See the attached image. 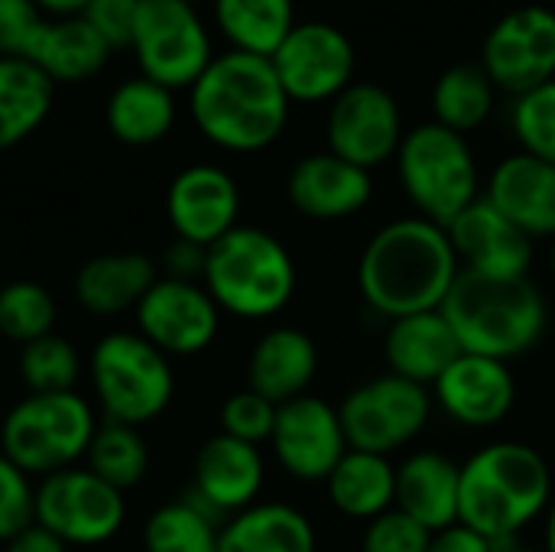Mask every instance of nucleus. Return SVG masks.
Returning a JSON list of instances; mask_svg holds the SVG:
<instances>
[{
    "label": "nucleus",
    "instance_id": "nucleus-47",
    "mask_svg": "<svg viewBox=\"0 0 555 552\" xmlns=\"http://www.w3.org/2000/svg\"><path fill=\"white\" fill-rule=\"evenodd\" d=\"M88 3H91V0H36V7H39L42 13H55L59 20H65V16H81Z\"/></svg>",
    "mask_w": 555,
    "mask_h": 552
},
{
    "label": "nucleus",
    "instance_id": "nucleus-51",
    "mask_svg": "<svg viewBox=\"0 0 555 552\" xmlns=\"http://www.w3.org/2000/svg\"><path fill=\"white\" fill-rule=\"evenodd\" d=\"M189 3H198V0H189Z\"/></svg>",
    "mask_w": 555,
    "mask_h": 552
},
{
    "label": "nucleus",
    "instance_id": "nucleus-15",
    "mask_svg": "<svg viewBox=\"0 0 555 552\" xmlns=\"http://www.w3.org/2000/svg\"><path fill=\"white\" fill-rule=\"evenodd\" d=\"M276 465L302 482L325 485L335 465L348 452V436L338 416V407L315 394H302L276 410V426L270 436Z\"/></svg>",
    "mask_w": 555,
    "mask_h": 552
},
{
    "label": "nucleus",
    "instance_id": "nucleus-33",
    "mask_svg": "<svg viewBox=\"0 0 555 552\" xmlns=\"http://www.w3.org/2000/svg\"><path fill=\"white\" fill-rule=\"evenodd\" d=\"M215 20L231 49L270 59L289 36L296 0H215Z\"/></svg>",
    "mask_w": 555,
    "mask_h": 552
},
{
    "label": "nucleus",
    "instance_id": "nucleus-44",
    "mask_svg": "<svg viewBox=\"0 0 555 552\" xmlns=\"http://www.w3.org/2000/svg\"><path fill=\"white\" fill-rule=\"evenodd\" d=\"M205 247L176 238L166 251H163V277L169 280H189V283H202L205 277Z\"/></svg>",
    "mask_w": 555,
    "mask_h": 552
},
{
    "label": "nucleus",
    "instance_id": "nucleus-22",
    "mask_svg": "<svg viewBox=\"0 0 555 552\" xmlns=\"http://www.w3.org/2000/svg\"><path fill=\"white\" fill-rule=\"evenodd\" d=\"M530 241L555 238V166L524 150L507 153L488 172L481 192Z\"/></svg>",
    "mask_w": 555,
    "mask_h": 552
},
{
    "label": "nucleus",
    "instance_id": "nucleus-37",
    "mask_svg": "<svg viewBox=\"0 0 555 552\" xmlns=\"http://www.w3.org/2000/svg\"><path fill=\"white\" fill-rule=\"evenodd\" d=\"M59 319L55 296L36 280H13L0 286V335L13 345H29L52 335Z\"/></svg>",
    "mask_w": 555,
    "mask_h": 552
},
{
    "label": "nucleus",
    "instance_id": "nucleus-30",
    "mask_svg": "<svg viewBox=\"0 0 555 552\" xmlns=\"http://www.w3.org/2000/svg\"><path fill=\"white\" fill-rule=\"evenodd\" d=\"M498 94V85L478 59H459L449 68H442L433 85V120L468 137L491 120Z\"/></svg>",
    "mask_w": 555,
    "mask_h": 552
},
{
    "label": "nucleus",
    "instance_id": "nucleus-31",
    "mask_svg": "<svg viewBox=\"0 0 555 552\" xmlns=\"http://www.w3.org/2000/svg\"><path fill=\"white\" fill-rule=\"evenodd\" d=\"M55 81L26 59L0 55V150L23 143L52 111Z\"/></svg>",
    "mask_w": 555,
    "mask_h": 552
},
{
    "label": "nucleus",
    "instance_id": "nucleus-34",
    "mask_svg": "<svg viewBox=\"0 0 555 552\" xmlns=\"http://www.w3.org/2000/svg\"><path fill=\"white\" fill-rule=\"evenodd\" d=\"M218 517L192 495L156 508L143 524L146 552H218Z\"/></svg>",
    "mask_w": 555,
    "mask_h": 552
},
{
    "label": "nucleus",
    "instance_id": "nucleus-27",
    "mask_svg": "<svg viewBox=\"0 0 555 552\" xmlns=\"http://www.w3.org/2000/svg\"><path fill=\"white\" fill-rule=\"evenodd\" d=\"M319 537L312 521L283 501H257L228 517L218 534V552H315Z\"/></svg>",
    "mask_w": 555,
    "mask_h": 552
},
{
    "label": "nucleus",
    "instance_id": "nucleus-28",
    "mask_svg": "<svg viewBox=\"0 0 555 552\" xmlns=\"http://www.w3.org/2000/svg\"><path fill=\"white\" fill-rule=\"evenodd\" d=\"M325 491L341 517L371 524L397 508V465L387 455L348 449L328 475Z\"/></svg>",
    "mask_w": 555,
    "mask_h": 552
},
{
    "label": "nucleus",
    "instance_id": "nucleus-2",
    "mask_svg": "<svg viewBox=\"0 0 555 552\" xmlns=\"http://www.w3.org/2000/svg\"><path fill=\"white\" fill-rule=\"evenodd\" d=\"M189 111L208 143L228 153H263L283 137L293 101L270 59L231 49L215 55L189 88Z\"/></svg>",
    "mask_w": 555,
    "mask_h": 552
},
{
    "label": "nucleus",
    "instance_id": "nucleus-11",
    "mask_svg": "<svg viewBox=\"0 0 555 552\" xmlns=\"http://www.w3.org/2000/svg\"><path fill=\"white\" fill-rule=\"evenodd\" d=\"M270 62L293 104H332L358 81L354 39L328 20H299Z\"/></svg>",
    "mask_w": 555,
    "mask_h": 552
},
{
    "label": "nucleus",
    "instance_id": "nucleus-26",
    "mask_svg": "<svg viewBox=\"0 0 555 552\" xmlns=\"http://www.w3.org/2000/svg\"><path fill=\"white\" fill-rule=\"evenodd\" d=\"M462 465L442 452L423 449L397 465V511L423 524L429 534L459 524Z\"/></svg>",
    "mask_w": 555,
    "mask_h": 552
},
{
    "label": "nucleus",
    "instance_id": "nucleus-20",
    "mask_svg": "<svg viewBox=\"0 0 555 552\" xmlns=\"http://www.w3.org/2000/svg\"><path fill=\"white\" fill-rule=\"evenodd\" d=\"M267 482L260 446L231 439L224 433L202 442L192 465V498L215 517H234L257 504Z\"/></svg>",
    "mask_w": 555,
    "mask_h": 552
},
{
    "label": "nucleus",
    "instance_id": "nucleus-7",
    "mask_svg": "<svg viewBox=\"0 0 555 552\" xmlns=\"http://www.w3.org/2000/svg\"><path fill=\"white\" fill-rule=\"evenodd\" d=\"M85 368L107 423L143 429L159 420L176 397L169 358L140 332H107L94 342Z\"/></svg>",
    "mask_w": 555,
    "mask_h": 552
},
{
    "label": "nucleus",
    "instance_id": "nucleus-23",
    "mask_svg": "<svg viewBox=\"0 0 555 552\" xmlns=\"http://www.w3.org/2000/svg\"><path fill=\"white\" fill-rule=\"evenodd\" d=\"M319 374V345L309 332L276 325L263 332L247 358V387L283 407L309 394Z\"/></svg>",
    "mask_w": 555,
    "mask_h": 552
},
{
    "label": "nucleus",
    "instance_id": "nucleus-24",
    "mask_svg": "<svg viewBox=\"0 0 555 552\" xmlns=\"http://www.w3.org/2000/svg\"><path fill=\"white\" fill-rule=\"evenodd\" d=\"M156 280L159 264L140 251L98 254L75 273V299L94 319H117L124 312H137Z\"/></svg>",
    "mask_w": 555,
    "mask_h": 552
},
{
    "label": "nucleus",
    "instance_id": "nucleus-42",
    "mask_svg": "<svg viewBox=\"0 0 555 552\" xmlns=\"http://www.w3.org/2000/svg\"><path fill=\"white\" fill-rule=\"evenodd\" d=\"M42 23L46 16L36 0H0V55L26 59Z\"/></svg>",
    "mask_w": 555,
    "mask_h": 552
},
{
    "label": "nucleus",
    "instance_id": "nucleus-35",
    "mask_svg": "<svg viewBox=\"0 0 555 552\" xmlns=\"http://www.w3.org/2000/svg\"><path fill=\"white\" fill-rule=\"evenodd\" d=\"M85 468L94 472L101 482H107L117 491H130L137 488L146 472H150V449L140 429L124 426V423H101L88 455H85Z\"/></svg>",
    "mask_w": 555,
    "mask_h": 552
},
{
    "label": "nucleus",
    "instance_id": "nucleus-43",
    "mask_svg": "<svg viewBox=\"0 0 555 552\" xmlns=\"http://www.w3.org/2000/svg\"><path fill=\"white\" fill-rule=\"evenodd\" d=\"M137 13H140V0H91L81 16L111 46V52H117L133 46Z\"/></svg>",
    "mask_w": 555,
    "mask_h": 552
},
{
    "label": "nucleus",
    "instance_id": "nucleus-4",
    "mask_svg": "<svg viewBox=\"0 0 555 552\" xmlns=\"http://www.w3.org/2000/svg\"><path fill=\"white\" fill-rule=\"evenodd\" d=\"M465 355L511 364L550 329V306L530 277H481L462 270L442 309Z\"/></svg>",
    "mask_w": 555,
    "mask_h": 552
},
{
    "label": "nucleus",
    "instance_id": "nucleus-29",
    "mask_svg": "<svg viewBox=\"0 0 555 552\" xmlns=\"http://www.w3.org/2000/svg\"><path fill=\"white\" fill-rule=\"evenodd\" d=\"M107 55L111 46L94 33L85 16H65L46 20L39 26L26 62H33L52 81H85L104 68Z\"/></svg>",
    "mask_w": 555,
    "mask_h": 552
},
{
    "label": "nucleus",
    "instance_id": "nucleus-3",
    "mask_svg": "<svg viewBox=\"0 0 555 552\" xmlns=\"http://www.w3.org/2000/svg\"><path fill=\"white\" fill-rule=\"evenodd\" d=\"M555 482L550 462L527 442H491L462 465L459 524L488 537L498 547L546 517Z\"/></svg>",
    "mask_w": 555,
    "mask_h": 552
},
{
    "label": "nucleus",
    "instance_id": "nucleus-16",
    "mask_svg": "<svg viewBox=\"0 0 555 552\" xmlns=\"http://www.w3.org/2000/svg\"><path fill=\"white\" fill-rule=\"evenodd\" d=\"M137 332L166 358H192L211 348L221 329V309L202 283L159 277L140 299Z\"/></svg>",
    "mask_w": 555,
    "mask_h": 552
},
{
    "label": "nucleus",
    "instance_id": "nucleus-48",
    "mask_svg": "<svg viewBox=\"0 0 555 552\" xmlns=\"http://www.w3.org/2000/svg\"><path fill=\"white\" fill-rule=\"evenodd\" d=\"M543 550L555 552V495L550 511H546V517H543Z\"/></svg>",
    "mask_w": 555,
    "mask_h": 552
},
{
    "label": "nucleus",
    "instance_id": "nucleus-21",
    "mask_svg": "<svg viewBox=\"0 0 555 552\" xmlns=\"http://www.w3.org/2000/svg\"><path fill=\"white\" fill-rule=\"evenodd\" d=\"M446 231L462 270L481 277H530L537 241L507 221L485 195L472 202Z\"/></svg>",
    "mask_w": 555,
    "mask_h": 552
},
{
    "label": "nucleus",
    "instance_id": "nucleus-6",
    "mask_svg": "<svg viewBox=\"0 0 555 552\" xmlns=\"http://www.w3.org/2000/svg\"><path fill=\"white\" fill-rule=\"evenodd\" d=\"M393 166L416 215L442 228H449L485 192L481 166L468 137L436 120H423L406 130Z\"/></svg>",
    "mask_w": 555,
    "mask_h": 552
},
{
    "label": "nucleus",
    "instance_id": "nucleus-17",
    "mask_svg": "<svg viewBox=\"0 0 555 552\" xmlns=\"http://www.w3.org/2000/svg\"><path fill=\"white\" fill-rule=\"evenodd\" d=\"M166 218L176 238L192 241L198 247H211L228 231L237 228L241 218V189L237 179L215 166L195 163L172 176L166 189Z\"/></svg>",
    "mask_w": 555,
    "mask_h": 552
},
{
    "label": "nucleus",
    "instance_id": "nucleus-18",
    "mask_svg": "<svg viewBox=\"0 0 555 552\" xmlns=\"http://www.w3.org/2000/svg\"><path fill=\"white\" fill-rule=\"evenodd\" d=\"M436 407L465 429H491L504 423L517 403V381L504 361L459 355L433 384Z\"/></svg>",
    "mask_w": 555,
    "mask_h": 552
},
{
    "label": "nucleus",
    "instance_id": "nucleus-46",
    "mask_svg": "<svg viewBox=\"0 0 555 552\" xmlns=\"http://www.w3.org/2000/svg\"><path fill=\"white\" fill-rule=\"evenodd\" d=\"M3 547H7L3 552H68V547H65L55 534H49V530L39 527V524L26 527L23 534H16V537L7 540Z\"/></svg>",
    "mask_w": 555,
    "mask_h": 552
},
{
    "label": "nucleus",
    "instance_id": "nucleus-41",
    "mask_svg": "<svg viewBox=\"0 0 555 552\" xmlns=\"http://www.w3.org/2000/svg\"><path fill=\"white\" fill-rule=\"evenodd\" d=\"M429 540L433 534L423 524H416L413 517L393 508L364 527L361 552H426Z\"/></svg>",
    "mask_w": 555,
    "mask_h": 552
},
{
    "label": "nucleus",
    "instance_id": "nucleus-9",
    "mask_svg": "<svg viewBox=\"0 0 555 552\" xmlns=\"http://www.w3.org/2000/svg\"><path fill=\"white\" fill-rule=\"evenodd\" d=\"M433 390L397 374L374 377L354 387L341 403L338 416L348 436V449L393 455L400 446L413 442L433 420Z\"/></svg>",
    "mask_w": 555,
    "mask_h": 552
},
{
    "label": "nucleus",
    "instance_id": "nucleus-40",
    "mask_svg": "<svg viewBox=\"0 0 555 552\" xmlns=\"http://www.w3.org/2000/svg\"><path fill=\"white\" fill-rule=\"evenodd\" d=\"M36 524V485L0 452V543Z\"/></svg>",
    "mask_w": 555,
    "mask_h": 552
},
{
    "label": "nucleus",
    "instance_id": "nucleus-12",
    "mask_svg": "<svg viewBox=\"0 0 555 552\" xmlns=\"http://www.w3.org/2000/svg\"><path fill=\"white\" fill-rule=\"evenodd\" d=\"M124 521V491L111 488L85 465L46 475L36 485V524L65 547H101L120 534Z\"/></svg>",
    "mask_w": 555,
    "mask_h": 552
},
{
    "label": "nucleus",
    "instance_id": "nucleus-50",
    "mask_svg": "<svg viewBox=\"0 0 555 552\" xmlns=\"http://www.w3.org/2000/svg\"><path fill=\"white\" fill-rule=\"evenodd\" d=\"M550 273H553V280H555V238L550 241Z\"/></svg>",
    "mask_w": 555,
    "mask_h": 552
},
{
    "label": "nucleus",
    "instance_id": "nucleus-10",
    "mask_svg": "<svg viewBox=\"0 0 555 552\" xmlns=\"http://www.w3.org/2000/svg\"><path fill=\"white\" fill-rule=\"evenodd\" d=\"M143 78L176 91L192 88L211 65V36L189 0H140L133 46Z\"/></svg>",
    "mask_w": 555,
    "mask_h": 552
},
{
    "label": "nucleus",
    "instance_id": "nucleus-14",
    "mask_svg": "<svg viewBox=\"0 0 555 552\" xmlns=\"http://www.w3.org/2000/svg\"><path fill=\"white\" fill-rule=\"evenodd\" d=\"M406 137L400 98L380 81L348 85L325 114V150L374 172L393 163Z\"/></svg>",
    "mask_w": 555,
    "mask_h": 552
},
{
    "label": "nucleus",
    "instance_id": "nucleus-39",
    "mask_svg": "<svg viewBox=\"0 0 555 552\" xmlns=\"http://www.w3.org/2000/svg\"><path fill=\"white\" fill-rule=\"evenodd\" d=\"M276 410H280L276 403H270L267 397H260V394H254V390L247 387V390L231 394V397L221 403L218 423H221V433H224V436L241 439V442H250V446H263V442H270V436H273Z\"/></svg>",
    "mask_w": 555,
    "mask_h": 552
},
{
    "label": "nucleus",
    "instance_id": "nucleus-38",
    "mask_svg": "<svg viewBox=\"0 0 555 552\" xmlns=\"http://www.w3.org/2000/svg\"><path fill=\"white\" fill-rule=\"evenodd\" d=\"M511 133L517 146L530 156H540L555 166V78L511 98Z\"/></svg>",
    "mask_w": 555,
    "mask_h": 552
},
{
    "label": "nucleus",
    "instance_id": "nucleus-8",
    "mask_svg": "<svg viewBox=\"0 0 555 552\" xmlns=\"http://www.w3.org/2000/svg\"><path fill=\"white\" fill-rule=\"evenodd\" d=\"M94 407L78 394H26L0 423V452L29 478L75 468L98 433Z\"/></svg>",
    "mask_w": 555,
    "mask_h": 552
},
{
    "label": "nucleus",
    "instance_id": "nucleus-13",
    "mask_svg": "<svg viewBox=\"0 0 555 552\" xmlns=\"http://www.w3.org/2000/svg\"><path fill=\"white\" fill-rule=\"evenodd\" d=\"M478 62L501 94H527L555 78V10L517 3L501 13L481 39Z\"/></svg>",
    "mask_w": 555,
    "mask_h": 552
},
{
    "label": "nucleus",
    "instance_id": "nucleus-32",
    "mask_svg": "<svg viewBox=\"0 0 555 552\" xmlns=\"http://www.w3.org/2000/svg\"><path fill=\"white\" fill-rule=\"evenodd\" d=\"M176 124V98L150 78L124 81L107 101V127L127 146L159 143Z\"/></svg>",
    "mask_w": 555,
    "mask_h": 552
},
{
    "label": "nucleus",
    "instance_id": "nucleus-45",
    "mask_svg": "<svg viewBox=\"0 0 555 552\" xmlns=\"http://www.w3.org/2000/svg\"><path fill=\"white\" fill-rule=\"evenodd\" d=\"M504 547L491 543L488 537L468 530L465 524H455V527H446L439 534H433L429 540V550L426 552H501Z\"/></svg>",
    "mask_w": 555,
    "mask_h": 552
},
{
    "label": "nucleus",
    "instance_id": "nucleus-36",
    "mask_svg": "<svg viewBox=\"0 0 555 552\" xmlns=\"http://www.w3.org/2000/svg\"><path fill=\"white\" fill-rule=\"evenodd\" d=\"M20 381L29 394H65L75 390L85 364L78 348L65 335H42L20 348Z\"/></svg>",
    "mask_w": 555,
    "mask_h": 552
},
{
    "label": "nucleus",
    "instance_id": "nucleus-49",
    "mask_svg": "<svg viewBox=\"0 0 555 552\" xmlns=\"http://www.w3.org/2000/svg\"><path fill=\"white\" fill-rule=\"evenodd\" d=\"M501 552H546L543 547H520V543H511V547H504Z\"/></svg>",
    "mask_w": 555,
    "mask_h": 552
},
{
    "label": "nucleus",
    "instance_id": "nucleus-25",
    "mask_svg": "<svg viewBox=\"0 0 555 552\" xmlns=\"http://www.w3.org/2000/svg\"><path fill=\"white\" fill-rule=\"evenodd\" d=\"M459 355H462V345L439 309L403 316L387 325L384 361H387L390 374H397V377H406V381L433 390V384L446 374V368Z\"/></svg>",
    "mask_w": 555,
    "mask_h": 552
},
{
    "label": "nucleus",
    "instance_id": "nucleus-19",
    "mask_svg": "<svg viewBox=\"0 0 555 552\" xmlns=\"http://www.w3.org/2000/svg\"><path fill=\"white\" fill-rule=\"evenodd\" d=\"M286 198L309 221H345L371 205L374 172L335 156L332 150H319L296 159L286 176Z\"/></svg>",
    "mask_w": 555,
    "mask_h": 552
},
{
    "label": "nucleus",
    "instance_id": "nucleus-5",
    "mask_svg": "<svg viewBox=\"0 0 555 552\" xmlns=\"http://www.w3.org/2000/svg\"><path fill=\"white\" fill-rule=\"evenodd\" d=\"M296 260L289 247L254 224H237L205 254L202 286L211 293L221 312L263 322L283 312L296 296Z\"/></svg>",
    "mask_w": 555,
    "mask_h": 552
},
{
    "label": "nucleus",
    "instance_id": "nucleus-1",
    "mask_svg": "<svg viewBox=\"0 0 555 552\" xmlns=\"http://www.w3.org/2000/svg\"><path fill=\"white\" fill-rule=\"evenodd\" d=\"M462 264L449 231L429 218H393L371 234L358 260V290L387 322L442 309Z\"/></svg>",
    "mask_w": 555,
    "mask_h": 552
}]
</instances>
